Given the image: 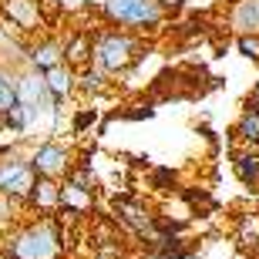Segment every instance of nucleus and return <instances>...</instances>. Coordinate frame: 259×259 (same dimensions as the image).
Masks as SVG:
<instances>
[{
  "instance_id": "4",
  "label": "nucleus",
  "mask_w": 259,
  "mask_h": 259,
  "mask_svg": "<svg viewBox=\"0 0 259 259\" xmlns=\"http://www.w3.org/2000/svg\"><path fill=\"white\" fill-rule=\"evenodd\" d=\"M27 165L40 179L61 182V179L71 172V165H74V152H71L64 142H58V138H44L40 145H34L27 152Z\"/></svg>"
},
{
  "instance_id": "1",
  "label": "nucleus",
  "mask_w": 259,
  "mask_h": 259,
  "mask_svg": "<svg viewBox=\"0 0 259 259\" xmlns=\"http://www.w3.org/2000/svg\"><path fill=\"white\" fill-rule=\"evenodd\" d=\"M67 236V226H61L54 215H34L14 222L4 232L0 249H7L14 259H64Z\"/></svg>"
},
{
  "instance_id": "15",
  "label": "nucleus",
  "mask_w": 259,
  "mask_h": 259,
  "mask_svg": "<svg viewBox=\"0 0 259 259\" xmlns=\"http://www.w3.org/2000/svg\"><path fill=\"white\" fill-rule=\"evenodd\" d=\"M232 168H236V175H239L242 185H249V189H256V185H259V152H242V155H236Z\"/></svg>"
},
{
  "instance_id": "16",
  "label": "nucleus",
  "mask_w": 259,
  "mask_h": 259,
  "mask_svg": "<svg viewBox=\"0 0 259 259\" xmlns=\"http://www.w3.org/2000/svg\"><path fill=\"white\" fill-rule=\"evenodd\" d=\"M17 105V91H14V67L0 64V115H7Z\"/></svg>"
},
{
  "instance_id": "19",
  "label": "nucleus",
  "mask_w": 259,
  "mask_h": 259,
  "mask_svg": "<svg viewBox=\"0 0 259 259\" xmlns=\"http://www.w3.org/2000/svg\"><path fill=\"white\" fill-rule=\"evenodd\" d=\"M95 118H98V111H91V108H77V118H74V125H71V132L81 135L88 125H95Z\"/></svg>"
},
{
  "instance_id": "22",
  "label": "nucleus",
  "mask_w": 259,
  "mask_h": 259,
  "mask_svg": "<svg viewBox=\"0 0 259 259\" xmlns=\"http://www.w3.org/2000/svg\"><path fill=\"white\" fill-rule=\"evenodd\" d=\"M64 259H84V256H64Z\"/></svg>"
},
{
  "instance_id": "2",
  "label": "nucleus",
  "mask_w": 259,
  "mask_h": 259,
  "mask_svg": "<svg viewBox=\"0 0 259 259\" xmlns=\"http://www.w3.org/2000/svg\"><path fill=\"white\" fill-rule=\"evenodd\" d=\"M148 51L145 37L132 34V30H121V27H101V30H91V64L98 71H105L108 77H118V74H128L142 54Z\"/></svg>"
},
{
  "instance_id": "21",
  "label": "nucleus",
  "mask_w": 259,
  "mask_h": 259,
  "mask_svg": "<svg viewBox=\"0 0 259 259\" xmlns=\"http://www.w3.org/2000/svg\"><path fill=\"white\" fill-rule=\"evenodd\" d=\"M0 259H14V256H10V252H7V249H0Z\"/></svg>"
},
{
  "instance_id": "9",
  "label": "nucleus",
  "mask_w": 259,
  "mask_h": 259,
  "mask_svg": "<svg viewBox=\"0 0 259 259\" xmlns=\"http://www.w3.org/2000/svg\"><path fill=\"white\" fill-rule=\"evenodd\" d=\"M58 205H61V182L54 179H34V189H30L24 209L37 212V215H58Z\"/></svg>"
},
{
  "instance_id": "23",
  "label": "nucleus",
  "mask_w": 259,
  "mask_h": 259,
  "mask_svg": "<svg viewBox=\"0 0 259 259\" xmlns=\"http://www.w3.org/2000/svg\"><path fill=\"white\" fill-rule=\"evenodd\" d=\"M256 259H259V249H256Z\"/></svg>"
},
{
  "instance_id": "24",
  "label": "nucleus",
  "mask_w": 259,
  "mask_h": 259,
  "mask_svg": "<svg viewBox=\"0 0 259 259\" xmlns=\"http://www.w3.org/2000/svg\"><path fill=\"white\" fill-rule=\"evenodd\" d=\"M0 7H4V0H0Z\"/></svg>"
},
{
  "instance_id": "18",
  "label": "nucleus",
  "mask_w": 259,
  "mask_h": 259,
  "mask_svg": "<svg viewBox=\"0 0 259 259\" xmlns=\"http://www.w3.org/2000/svg\"><path fill=\"white\" fill-rule=\"evenodd\" d=\"M236 48H239L242 58L259 61V37H252V34H246V37H236Z\"/></svg>"
},
{
  "instance_id": "20",
  "label": "nucleus",
  "mask_w": 259,
  "mask_h": 259,
  "mask_svg": "<svg viewBox=\"0 0 259 259\" xmlns=\"http://www.w3.org/2000/svg\"><path fill=\"white\" fill-rule=\"evenodd\" d=\"M81 4H84V14H88V10H101L105 0H81Z\"/></svg>"
},
{
  "instance_id": "12",
  "label": "nucleus",
  "mask_w": 259,
  "mask_h": 259,
  "mask_svg": "<svg viewBox=\"0 0 259 259\" xmlns=\"http://www.w3.org/2000/svg\"><path fill=\"white\" fill-rule=\"evenodd\" d=\"M44 74V88H48V95L58 101V105H64L67 98H74V71L67 64H54L48 67V71H40Z\"/></svg>"
},
{
  "instance_id": "3",
  "label": "nucleus",
  "mask_w": 259,
  "mask_h": 259,
  "mask_svg": "<svg viewBox=\"0 0 259 259\" xmlns=\"http://www.w3.org/2000/svg\"><path fill=\"white\" fill-rule=\"evenodd\" d=\"M108 27H121V30H132L138 37L145 34H155V30L165 24V14L158 0H105L101 10Z\"/></svg>"
},
{
  "instance_id": "5",
  "label": "nucleus",
  "mask_w": 259,
  "mask_h": 259,
  "mask_svg": "<svg viewBox=\"0 0 259 259\" xmlns=\"http://www.w3.org/2000/svg\"><path fill=\"white\" fill-rule=\"evenodd\" d=\"M14 91H17V105L44 108L51 115L61 111V105L48 95V88H44V74L34 71V67H17V71H14Z\"/></svg>"
},
{
  "instance_id": "6",
  "label": "nucleus",
  "mask_w": 259,
  "mask_h": 259,
  "mask_svg": "<svg viewBox=\"0 0 259 259\" xmlns=\"http://www.w3.org/2000/svg\"><path fill=\"white\" fill-rule=\"evenodd\" d=\"M54 64H64V44H61L58 34H44V37L24 44V67L48 71Z\"/></svg>"
},
{
  "instance_id": "8",
  "label": "nucleus",
  "mask_w": 259,
  "mask_h": 259,
  "mask_svg": "<svg viewBox=\"0 0 259 259\" xmlns=\"http://www.w3.org/2000/svg\"><path fill=\"white\" fill-rule=\"evenodd\" d=\"M0 17H7L14 27L27 37L34 30L44 27V20H40V10H37V0H4V7H0Z\"/></svg>"
},
{
  "instance_id": "14",
  "label": "nucleus",
  "mask_w": 259,
  "mask_h": 259,
  "mask_svg": "<svg viewBox=\"0 0 259 259\" xmlns=\"http://www.w3.org/2000/svg\"><path fill=\"white\" fill-rule=\"evenodd\" d=\"M236 138L246 142L249 148L259 145V105H246V111H242L239 121H236Z\"/></svg>"
},
{
  "instance_id": "10",
  "label": "nucleus",
  "mask_w": 259,
  "mask_h": 259,
  "mask_svg": "<svg viewBox=\"0 0 259 259\" xmlns=\"http://www.w3.org/2000/svg\"><path fill=\"white\" fill-rule=\"evenodd\" d=\"M61 44H64V64L71 71H81L91 64V30L88 27L67 30V37H61Z\"/></svg>"
},
{
  "instance_id": "11",
  "label": "nucleus",
  "mask_w": 259,
  "mask_h": 259,
  "mask_svg": "<svg viewBox=\"0 0 259 259\" xmlns=\"http://www.w3.org/2000/svg\"><path fill=\"white\" fill-rule=\"evenodd\" d=\"M229 30L236 37H259V0H236L229 10Z\"/></svg>"
},
{
  "instance_id": "7",
  "label": "nucleus",
  "mask_w": 259,
  "mask_h": 259,
  "mask_svg": "<svg viewBox=\"0 0 259 259\" xmlns=\"http://www.w3.org/2000/svg\"><path fill=\"white\" fill-rule=\"evenodd\" d=\"M111 212H115V222L118 226H125V229H132L135 236H142L145 229H152L155 219H152V212L145 209L138 199H128V195H121V199H111Z\"/></svg>"
},
{
  "instance_id": "17",
  "label": "nucleus",
  "mask_w": 259,
  "mask_h": 259,
  "mask_svg": "<svg viewBox=\"0 0 259 259\" xmlns=\"http://www.w3.org/2000/svg\"><path fill=\"white\" fill-rule=\"evenodd\" d=\"M239 246L242 249H259V212H252V215H242L239 219Z\"/></svg>"
},
{
  "instance_id": "13",
  "label": "nucleus",
  "mask_w": 259,
  "mask_h": 259,
  "mask_svg": "<svg viewBox=\"0 0 259 259\" xmlns=\"http://www.w3.org/2000/svg\"><path fill=\"white\" fill-rule=\"evenodd\" d=\"M105 91H111V77H108L105 71H98L95 64L74 71V95L98 98V95H105Z\"/></svg>"
}]
</instances>
